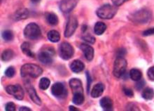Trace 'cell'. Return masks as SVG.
Here are the masks:
<instances>
[{"mask_svg":"<svg viewBox=\"0 0 154 111\" xmlns=\"http://www.w3.org/2000/svg\"><path fill=\"white\" fill-rule=\"evenodd\" d=\"M42 68L35 64H25L20 69V75L23 78H37L42 74Z\"/></svg>","mask_w":154,"mask_h":111,"instance_id":"6da1fadb","label":"cell"},{"mask_svg":"<svg viewBox=\"0 0 154 111\" xmlns=\"http://www.w3.org/2000/svg\"><path fill=\"white\" fill-rule=\"evenodd\" d=\"M118 11L116 6L111 4H104L97 10V16L102 19H111L114 18Z\"/></svg>","mask_w":154,"mask_h":111,"instance_id":"7a4b0ae2","label":"cell"},{"mask_svg":"<svg viewBox=\"0 0 154 111\" xmlns=\"http://www.w3.org/2000/svg\"><path fill=\"white\" fill-rule=\"evenodd\" d=\"M151 11L147 8H142L137 11L130 16V19L134 23L144 24L146 23L151 18Z\"/></svg>","mask_w":154,"mask_h":111,"instance_id":"3957f363","label":"cell"},{"mask_svg":"<svg viewBox=\"0 0 154 111\" xmlns=\"http://www.w3.org/2000/svg\"><path fill=\"white\" fill-rule=\"evenodd\" d=\"M127 68V61L122 56H118L115 60L113 73L117 78H120L125 75Z\"/></svg>","mask_w":154,"mask_h":111,"instance_id":"277c9868","label":"cell"},{"mask_svg":"<svg viewBox=\"0 0 154 111\" xmlns=\"http://www.w3.org/2000/svg\"><path fill=\"white\" fill-rule=\"evenodd\" d=\"M42 35L40 27L35 23H30L25 27L24 30V35L27 39L31 40H37Z\"/></svg>","mask_w":154,"mask_h":111,"instance_id":"5b68a950","label":"cell"},{"mask_svg":"<svg viewBox=\"0 0 154 111\" xmlns=\"http://www.w3.org/2000/svg\"><path fill=\"white\" fill-rule=\"evenodd\" d=\"M55 50L52 47H47L38 54V59L44 65H50L53 63V56L55 55Z\"/></svg>","mask_w":154,"mask_h":111,"instance_id":"8992f818","label":"cell"},{"mask_svg":"<svg viewBox=\"0 0 154 111\" xmlns=\"http://www.w3.org/2000/svg\"><path fill=\"white\" fill-rule=\"evenodd\" d=\"M60 56L63 60H69L74 55V50L71 44L68 42H63L60 45L59 47Z\"/></svg>","mask_w":154,"mask_h":111,"instance_id":"52a82bcc","label":"cell"},{"mask_svg":"<svg viewBox=\"0 0 154 111\" xmlns=\"http://www.w3.org/2000/svg\"><path fill=\"white\" fill-rule=\"evenodd\" d=\"M52 94L58 99H65L67 96V90L62 82H56L51 87Z\"/></svg>","mask_w":154,"mask_h":111,"instance_id":"ba28073f","label":"cell"},{"mask_svg":"<svg viewBox=\"0 0 154 111\" xmlns=\"http://www.w3.org/2000/svg\"><path fill=\"white\" fill-rule=\"evenodd\" d=\"M6 91L8 94L14 96L16 99L23 100L24 98V91L22 87L19 84L16 85H8L6 87Z\"/></svg>","mask_w":154,"mask_h":111,"instance_id":"9c48e42d","label":"cell"},{"mask_svg":"<svg viewBox=\"0 0 154 111\" xmlns=\"http://www.w3.org/2000/svg\"><path fill=\"white\" fill-rule=\"evenodd\" d=\"M78 27V20L76 18V16H72L68 18L67 25L65 30V37H70L73 35L74 32Z\"/></svg>","mask_w":154,"mask_h":111,"instance_id":"30bf717a","label":"cell"},{"mask_svg":"<svg viewBox=\"0 0 154 111\" xmlns=\"http://www.w3.org/2000/svg\"><path fill=\"white\" fill-rule=\"evenodd\" d=\"M78 0H63L60 4V9L64 14H69L75 8Z\"/></svg>","mask_w":154,"mask_h":111,"instance_id":"8fae6325","label":"cell"},{"mask_svg":"<svg viewBox=\"0 0 154 111\" xmlns=\"http://www.w3.org/2000/svg\"><path fill=\"white\" fill-rule=\"evenodd\" d=\"M25 87H26V89L27 92H28L29 97H30V99H32V101L35 103L37 104V105L40 106L41 104H42V100H41L39 97H38L35 88H34V87L31 85V84H29V82L25 84Z\"/></svg>","mask_w":154,"mask_h":111,"instance_id":"7c38bea8","label":"cell"},{"mask_svg":"<svg viewBox=\"0 0 154 111\" xmlns=\"http://www.w3.org/2000/svg\"><path fill=\"white\" fill-rule=\"evenodd\" d=\"M80 49L83 52L84 56L88 61H91L93 59L94 57V49L92 46H89L88 44H81Z\"/></svg>","mask_w":154,"mask_h":111,"instance_id":"4fadbf2b","label":"cell"},{"mask_svg":"<svg viewBox=\"0 0 154 111\" xmlns=\"http://www.w3.org/2000/svg\"><path fill=\"white\" fill-rule=\"evenodd\" d=\"M69 86L73 91L74 94L77 92L83 93V89L82 87V82L80 80L76 78L71 79L69 81Z\"/></svg>","mask_w":154,"mask_h":111,"instance_id":"5bb4252c","label":"cell"},{"mask_svg":"<svg viewBox=\"0 0 154 111\" xmlns=\"http://www.w3.org/2000/svg\"><path fill=\"white\" fill-rule=\"evenodd\" d=\"M70 68L72 71L76 73L82 72L85 68V65L80 60H74L70 64Z\"/></svg>","mask_w":154,"mask_h":111,"instance_id":"9a60e30c","label":"cell"},{"mask_svg":"<svg viewBox=\"0 0 154 111\" xmlns=\"http://www.w3.org/2000/svg\"><path fill=\"white\" fill-rule=\"evenodd\" d=\"M104 85L102 83L95 84L91 91V97L93 98H98L104 92Z\"/></svg>","mask_w":154,"mask_h":111,"instance_id":"2e32d148","label":"cell"},{"mask_svg":"<svg viewBox=\"0 0 154 111\" xmlns=\"http://www.w3.org/2000/svg\"><path fill=\"white\" fill-rule=\"evenodd\" d=\"M100 104L104 110H112L113 108L112 100L109 97H103L100 100Z\"/></svg>","mask_w":154,"mask_h":111,"instance_id":"e0dca14e","label":"cell"},{"mask_svg":"<svg viewBox=\"0 0 154 111\" xmlns=\"http://www.w3.org/2000/svg\"><path fill=\"white\" fill-rule=\"evenodd\" d=\"M29 16V11L26 8H20L15 13V20L20 21L26 19Z\"/></svg>","mask_w":154,"mask_h":111,"instance_id":"ac0fdd59","label":"cell"},{"mask_svg":"<svg viewBox=\"0 0 154 111\" xmlns=\"http://www.w3.org/2000/svg\"><path fill=\"white\" fill-rule=\"evenodd\" d=\"M46 21L48 22V24L51 25H56L58 23V18H57V15L53 14V13L47 12L45 14Z\"/></svg>","mask_w":154,"mask_h":111,"instance_id":"d6986e66","label":"cell"},{"mask_svg":"<svg viewBox=\"0 0 154 111\" xmlns=\"http://www.w3.org/2000/svg\"><path fill=\"white\" fill-rule=\"evenodd\" d=\"M21 50L27 56L34 58L35 57V54L32 52L31 50V45L28 42H24L22 45H21Z\"/></svg>","mask_w":154,"mask_h":111,"instance_id":"ffe728a7","label":"cell"},{"mask_svg":"<svg viewBox=\"0 0 154 111\" xmlns=\"http://www.w3.org/2000/svg\"><path fill=\"white\" fill-rule=\"evenodd\" d=\"M47 37H48L49 41L53 42V43L58 42L60 40V35L56 30H51L50 32H48Z\"/></svg>","mask_w":154,"mask_h":111,"instance_id":"44dd1931","label":"cell"},{"mask_svg":"<svg viewBox=\"0 0 154 111\" xmlns=\"http://www.w3.org/2000/svg\"><path fill=\"white\" fill-rule=\"evenodd\" d=\"M106 29V25L102 22H97L95 25L94 32L97 35H101L105 32Z\"/></svg>","mask_w":154,"mask_h":111,"instance_id":"7402d4cb","label":"cell"},{"mask_svg":"<svg viewBox=\"0 0 154 111\" xmlns=\"http://www.w3.org/2000/svg\"><path fill=\"white\" fill-rule=\"evenodd\" d=\"M129 75L130 78H131L133 81H135V82H137V81L140 80L142 77V72H141L140 70L136 69V68H133V69L130 70Z\"/></svg>","mask_w":154,"mask_h":111,"instance_id":"603a6c76","label":"cell"},{"mask_svg":"<svg viewBox=\"0 0 154 111\" xmlns=\"http://www.w3.org/2000/svg\"><path fill=\"white\" fill-rule=\"evenodd\" d=\"M85 98L83 96V93L82 92H77L74 94L73 99H72V101L76 105H81L83 102H84Z\"/></svg>","mask_w":154,"mask_h":111,"instance_id":"cb8c5ba5","label":"cell"},{"mask_svg":"<svg viewBox=\"0 0 154 111\" xmlns=\"http://www.w3.org/2000/svg\"><path fill=\"white\" fill-rule=\"evenodd\" d=\"M142 97L144 98V99L146 100H151L154 97V91L153 89L149 88V87H147V88H145L144 91H142Z\"/></svg>","mask_w":154,"mask_h":111,"instance_id":"d4e9b609","label":"cell"},{"mask_svg":"<svg viewBox=\"0 0 154 111\" xmlns=\"http://www.w3.org/2000/svg\"><path fill=\"white\" fill-rule=\"evenodd\" d=\"M14 56V53L12 50L6 49L4 51V52L2 54V60L3 61H9L13 59Z\"/></svg>","mask_w":154,"mask_h":111,"instance_id":"484cf974","label":"cell"},{"mask_svg":"<svg viewBox=\"0 0 154 111\" xmlns=\"http://www.w3.org/2000/svg\"><path fill=\"white\" fill-rule=\"evenodd\" d=\"M51 84V81L48 78H43L41 79L39 82V88L42 90H46L49 87Z\"/></svg>","mask_w":154,"mask_h":111,"instance_id":"4316f807","label":"cell"},{"mask_svg":"<svg viewBox=\"0 0 154 111\" xmlns=\"http://www.w3.org/2000/svg\"><path fill=\"white\" fill-rule=\"evenodd\" d=\"M2 37L6 42L11 41L14 39V34L11 30H5L2 33Z\"/></svg>","mask_w":154,"mask_h":111,"instance_id":"83f0119b","label":"cell"},{"mask_svg":"<svg viewBox=\"0 0 154 111\" xmlns=\"http://www.w3.org/2000/svg\"><path fill=\"white\" fill-rule=\"evenodd\" d=\"M15 73H16V70L14 67L8 68L5 71V75L9 78H13L15 75Z\"/></svg>","mask_w":154,"mask_h":111,"instance_id":"f1b7e54d","label":"cell"},{"mask_svg":"<svg viewBox=\"0 0 154 111\" xmlns=\"http://www.w3.org/2000/svg\"><path fill=\"white\" fill-rule=\"evenodd\" d=\"M83 39L88 43L94 44L95 42V38L91 35H85L83 37Z\"/></svg>","mask_w":154,"mask_h":111,"instance_id":"f546056e","label":"cell"},{"mask_svg":"<svg viewBox=\"0 0 154 111\" xmlns=\"http://www.w3.org/2000/svg\"><path fill=\"white\" fill-rule=\"evenodd\" d=\"M16 105L12 102H9V103L6 104L5 109L6 111H15L16 110Z\"/></svg>","mask_w":154,"mask_h":111,"instance_id":"4dcf8cb0","label":"cell"},{"mask_svg":"<svg viewBox=\"0 0 154 111\" xmlns=\"http://www.w3.org/2000/svg\"><path fill=\"white\" fill-rule=\"evenodd\" d=\"M147 76L149 78V80L154 81V66L151 67L147 71Z\"/></svg>","mask_w":154,"mask_h":111,"instance_id":"1f68e13d","label":"cell"},{"mask_svg":"<svg viewBox=\"0 0 154 111\" xmlns=\"http://www.w3.org/2000/svg\"><path fill=\"white\" fill-rule=\"evenodd\" d=\"M145 85V82L143 80H142L141 79L140 80L137 81V84L135 85V87L136 89H137V90H141L143 87H144V86Z\"/></svg>","mask_w":154,"mask_h":111,"instance_id":"d6a6232c","label":"cell"},{"mask_svg":"<svg viewBox=\"0 0 154 111\" xmlns=\"http://www.w3.org/2000/svg\"><path fill=\"white\" fill-rule=\"evenodd\" d=\"M123 92L126 96H127V97H132L134 96L133 91H132V89H130L129 88H126V87H124V88H123Z\"/></svg>","mask_w":154,"mask_h":111,"instance_id":"836d02e7","label":"cell"},{"mask_svg":"<svg viewBox=\"0 0 154 111\" xmlns=\"http://www.w3.org/2000/svg\"><path fill=\"white\" fill-rule=\"evenodd\" d=\"M153 35H154V27L146 30H145L144 33H143V35L144 36H149Z\"/></svg>","mask_w":154,"mask_h":111,"instance_id":"e575fe53","label":"cell"},{"mask_svg":"<svg viewBox=\"0 0 154 111\" xmlns=\"http://www.w3.org/2000/svg\"><path fill=\"white\" fill-rule=\"evenodd\" d=\"M86 76H87V81H88V83H87V90L88 91H89L90 90V87H91V82H92V80H91V75H90V73L88 72H86Z\"/></svg>","mask_w":154,"mask_h":111,"instance_id":"d590c367","label":"cell"},{"mask_svg":"<svg viewBox=\"0 0 154 111\" xmlns=\"http://www.w3.org/2000/svg\"><path fill=\"white\" fill-rule=\"evenodd\" d=\"M112 1L113 2V4H114V5L116 6H119L125 3V2L128 1V0H112Z\"/></svg>","mask_w":154,"mask_h":111,"instance_id":"8d00e7d4","label":"cell"},{"mask_svg":"<svg viewBox=\"0 0 154 111\" xmlns=\"http://www.w3.org/2000/svg\"><path fill=\"white\" fill-rule=\"evenodd\" d=\"M117 54H118V56L124 57V56L126 54V50L125 49L121 48V49H120L118 50Z\"/></svg>","mask_w":154,"mask_h":111,"instance_id":"74e56055","label":"cell"},{"mask_svg":"<svg viewBox=\"0 0 154 111\" xmlns=\"http://www.w3.org/2000/svg\"><path fill=\"white\" fill-rule=\"evenodd\" d=\"M19 110H20V111H21V110H22V111H23V110H25V111H27V110L30 111V110H31L30 108H27V107H21Z\"/></svg>","mask_w":154,"mask_h":111,"instance_id":"f35d334b","label":"cell"},{"mask_svg":"<svg viewBox=\"0 0 154 111\" xmlns=\"http://www.w3.org/2000/svg\"><path fill=\"white\" fill-rule=\"evenodd\" d=\"M69 110H78L77 108H76L75 107H74V106H69Z\"/></svg>","mask_w":154,"mask_h":111,"instance_id":"ab89813d","label":"cell"},{"mask_svg":"<svg viewBox=\"0 0 154 111\" xmlns=\"http://www.w3.org/2000/svg\"><path fill=\"white\" fill-rule=\"evenodd\" d=\"M31 1L34 4H37V3H38V2H40L41 0H31Z\"/></svg>","mask_w":154,"mask_h":111,"instance_id":"60d3db41","label":"cell"}]
</instances>
